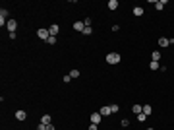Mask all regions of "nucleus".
I'll return each instance as SVG.
<instances>
[{
    "instance_id": "1",
    "label": "nucleus",
    "mask_w": 174,
    "mask_h": 130,
    "mask_svg": "<svg viewBox=\"0 0 174 130\" xmlns=\"http://www.w3.org/2000/svg\"><path fill=\"white\" fill-rule=\"evenodd\" d=\"M120 60H122V56H120V52H108V55H106V64H110V66L118 64Z\"/></svg>"
},
{
    "instance_id": "2",
    "label": "nucleus",
    "mask_w": 174,
    "mask_h": 130,
    "mask_svg": "<svg viewBox=\"0 0 174 130\" xmlns=\"http://www.w3.org/2000/svg\"><path fill=\"white\" fill-rule=\"evenodd\" d=\"M37 37L41 39V41H48V37H51V33H48V29L41 27V29H37Z\"/></svg>"
},
{
    "instance_id": "3",
    "label": "nucleus",
    "mask_w": 174,
    "mask_h": 130,
    "mask_svg": "<svg viewBox=\"0 0 174 130\" xmlns=\"http://www.w3.org/2000/svg\"><path fill=\"white\" fill-rule=\"evenodd\" d=\"M4 23H8V10L2 8L0 10V27H4Z\"/></svg>"
},
{
    "instance_id": "4",
    "label": "nucleus",
    "mask_w": 174,
    "mask_h": 130,
    "mask_svg": "<svg viewBox=\"0 0 174 130\" xmlns=\"http://www.w3.org/2000/svg\"><path fill=\"white\" fill-rule=\"evenodd\" d=\"M6 27H8V31H10V33H16V29H18V22H16V19H8Z\"/></svg>"
},
{
    "instance_id": "5",
    "label": "nucleus",
    "mask_w": 174,
    "mask_h": 130,
    "mask_svg": "<svg viewBox=\"0 0 174 130\" xmlns=\"http://www.w3.org/2000/svg\"><path fill=\"white\" fill-rule=\"evenodd\" d=\"M48 33H51V37H56V35L60 33V25L58 23H52L51 27H48Z\"/></svg>"
},
{
    "instance_id": "6",
    "label": "nucleus",
    "mask_w": 174,
    "mask_h": 130,
    "mask_svg": "<svg viewBox=\"0 0 174 130\" xmlns=\"http://www.w3.org/2000/svg\"><path fill=\"white\" fill-rule=\"evenodd\" d=\"M89 119H91V122H93V124H101V121H103V115H101V113H93V115L89 116Z\"/></svg>"
},
{
    "instance_id": "7",
    "label": "nucleus",
    "mask_w": 174,
    "mask_h": 130,
    "mask_svg": "<svg viewBox=\"0 0 174 130\" xmlns=\"http://www.w3.org/2000/svg\"><path fill=\"white\" fill-rule=\"evenodd\" d=\"M143 14H145V8H143V6H133V16H135V18H141Z\"/></svg>"
},
{
    "instance_id": "8",
    "label": "nucleus",
    "mask_w": 174,
    "mask_h": 130,
    "mask_svg": "<svg viewBox=\"0 0 174 130\" xmlns=\"http://www.w3.org/2000/svg\"><path fill=\"white\" fill-rule=\"evenodd\" d=\"M168 45H170L168 37H159V47H160V49H166Z\"/></svg>"
},
{
    "instance_id": "9",
    "label": "nucleus",
    "mask_w": 174,
    "mask_h": 130,
    "mask_svg": "<svg viewBox=\"0 0 174 130\" xmlns=\"http://www.w3.org/2000/svg\"><path fill=\"white\" fill-rule=\"evenodd\" d=\"M99 113H101L103 116H110V115H112V111H110V105H105V107H101V111H99Z\"/></svg>"
},
{
    "instance_id": "10",
    "label": "nucleus",
    "mask_w": 174,
    "mask_h": 130,
    "mask_svg": "<svg viewBox=\"0 0 174 130\" xmlns=\"http://www.w3.org/2000/svg\"><path fill=\"white\" fill-rule=\"evenodd\" d=\"M16 119H18V121H25V119H27V113L19 109V111H16Z\"/></svg>"
},
{
    "instance_id": "11",
    "label": "nucleus",
    "mask_w": 174,
    "mask_h": 130,
    "mask_svg": "<svg viewBox=\"0 0 174 130\" xmlns=\"http://www.w3.org/2000/svg\"><path fill=\"white\" fill-rule=\"evenodd\" d=\"M73 29L83 33V29H85V23H83V22H73Z\"/></svg>"
},
{
    "instance_id": "12",
    "label": "nucleus",
    "mask_w": 174,
    "mask_h": 130,
    "mask_svg": "<svg viewBox=\"0 0 174 130\" xmlns=\"http://www.w3.org/2000/svg\"><path fill=\"white\" fill-rule=\"evenodd\" d=\"M41 122H43V124H52V116L51 115H43L41 116Z\"/></svg>"
},
{
    "instance_id": "13",
    "label": "nucleus",
    "mask_w": 174,
    "mask_h": 130,
    "mask_svg": "<svg viewBox=\"0 0 174 130\" xmlns=\"http://www.w3.org/2000/svg\"><path fill=\"white\" fill-rule=\"evenodd\" d=\"M165 6H166V0H157L155 2V10H159V12L165 8Z\"/></svg>"
},
{
    "instance_id": "14",
    "label": "nucleus",
    "mask_w": 174,
    "mask_h": 130,
    "mask_svg": "<svg viewBox=\"0 0 174 130\" xmlns=\"http://www.w3.org/2000/svg\"><path fill=\"white\" fill-rule=\"evenodd\" d=\"M132 113H135V115H141V113H143V107L135 103V105H132Z\"/></svg>"
},
{
    "instance_id": "15",
    "label": "nucleus",
    "mask_w": 174,
    "mask_h": 130,
    "mask_svg": "<svg viewBox=\"0 0 174 130\" xmlns=\"http://www.w3.org/2000/svg\"><path fill=\"white\" fill-rule=\"evenodd\" d=\"M106 6H108V10H112V12H114V10L118 8V0H108V4H106Z\"/></svg>"
},
{
    "instance_id": "16",
    "label": "nucleus",
    "mask_w": 174,
    "mask_h": 130,
    "mask_svg": "<svg viewBox=\"0 0 174 130\" xmlns=\"http://www.w3.org/2000/svg\"><path fill=\"white\" fill-rule=\"evenodd\" d=\"M151 113H153V107H151V105H143V115L149 116Z\"/></svg>"
},
{
    "instance_id": "17",
    "label": "nucleus",
    "mask_w": 174,
    "mask_h": 130,
    "mask_svg": "<svg viewBox=\"0 0 174 130\" xmlns=\"http://www.w3.org/2000/svg\"><path fill=\"white\" fill-rule=\"evenodd\" d=\"M151 60H155V62H159V60H160V52H159V51L151 52Z\"/></svg>"
},
{
    "instance_id": "18",
    "label": "nucleus",
    "mask_w": 174,
    "mask_h": 130,
    "mask_svg": "<svg viewBox=\"0 0 174 130\" xmlns=\"http://www.w3.org/2000/svg\"><path fill=\"white\" fill-rule=\"evenodd\" d=\"M70 76H72V80L73 78H79V70L78 68H72V70H70Z\"/></svg>"
},
{
    "instance_id": "19",
    "label": "nucleus",
    "mask_w": 174,
    "mask_h": 130,
    "mask_svg": "<svg viewBox=\"0 0 174 130\" xmlns=\"http://www.w3.org/2000/svg\"><path fill=\"white\" fill-rule=\"evenodd\" d=\"M149 68H151V70H159V68H160V66H159V62H155V60H151V62H149Z\"/></svg>"
},
{
    "instance_id": "20",
    "label": "nucleus",
    "mask_w": 174,
    "mask_h": 130,
    "mask_svg": "<svg viewBox=\"0 0 174 130\" xmlns=\"http://www.w3.org/2000/svg\"><path fill=\"white\" fill-rule=\"evenodd\" d=\"M110 111H112V115H114V113H118V111H120V107L116 105V103H112V105H110Z\"/></svg>"
},
{
    "instance_id": "21",
    "label": "nucleus",
    "mask_w": 174,
    "mask_h": 130,
    "mask_svg": "<svg viewBox=\"0 0 174 130\" xmlns=\"http://www.w3.org/2000/svg\"><path fill=\"white\" fill-rule=\"evenodd\" d=\"M91 33H93V27H87V25H85V29H83V35H91Z\"/></svg>"
},
{
    "instance_id": "22",
    "label": "nucleus",
    "mask_w": 174,
    "mask_h": 130,
    "mask_svg": "<svg viewBox=\"0 0 174 130\" xmlns=\"http://www.w3.org/2000/svg\"><path fill=\"white\" fill-rule=\"evenodd\" d=\"M62 80H64V84H70V82H72V76H70V74H64V78H62Z\"/></svg>"
},
{
    "instance_id": "23",
    "label": "nucleus",
    "mask_w": 174,
    "mask_h": 130,
    "mask_svg": "<svg viewBox=\"0 0 174 130\" xmlns=\"http://www.w3.org/2000/svg\"><path fill=\"white\" fill-rule=\"evenodd\" d=\"M138 121L139 122H145L147 121V115H143V113H141V115H138Z\"/></svg>"
},
{
    "instance_id": "24",
    "label": "nucleus",
    "mask_w": 174,
    "mask_h": 130,
    "mask_svg": "<svg viewBox=\"0 0 174 130\" xmlns=\"http://www.w3.org/2000/svg\"><path fill=\"white\" fill-rule=\"evenodd\" d=\"M83 23H85L87 27H91V23H93V19H91V18H85V19H83Z\"/></svg>"
},
{
    "instance_id": "25",
    "label": "nucleus",
    "mask_w": 174,
    "mask_h": 130,
    "mask_svg": "<svg viewBox=\"0 0 174 130\" xmlns=\"http://www.w3.org/2000/svg\"><path fill=\"white\" fill-rule=\"evenodd\" d=\"M128 126H130V121L128 119H122V128H128Z\"/></svg>"
},
{
    "instance_id": "26",
    "label": "nucleus",
    "mask_w": 174,
    "mask_h": 130,
    "mask_svg": "<svg viewBox=\"0 0 174 130\" xmlns=\"http://www.w3.org/2000/svg\"><path fill=\"white\" fill-rule=\"evenodd\" d=\"M37 130H46V124H43V122H39V124H37Z\"/></svg>"
},
{
    "instance_id": "27",
    "label": "nucleus",
    "mask_w": 174,
    "mask_h": 130,
    "mask_svg": "<svg viewBox=\"0 0 174 130\" xmlns=\"http://www.w3.org/2000/svg\"><path fill=\"white\" fill-rule=\"evenodd\" d=\"M46 43H48V45H54V43H56V37H48V41H46Z\"/></svg>"
},
{
    "instance_id": "28",
    "label": "nucleus",
    "mask_w": 174,
    "mask_h": 130,
    "mask_svg": "<svg viewBox=\"0 0 174 130\" xmlns=\"http://www.w3.org/2000/svg\"><path fill=\"white\" fill-rule=\"evenodd\" d=\"M97 126H99V124H93V122H91V124H89V128H87V130H97Z\"/></svg>"
},
{
    "instance_id": "29",
    "label": "nucleus",
    "mask_w": 174,
    "mask_h": 130,
    "mask_svg": "<svg viewBox=\"0 0 174 130\" xmlns=\"http://www.w3.org/2000/svg\"><path fill=\"white\" fill-rule=\"evenodd\" d=\"M46 130H56V128H54V124H46Z\"/></svg>"
},
{
    "instance_id": "30",
    "label": "nucleus",
    "mask_w": 174,
    "mask_h": 130,
    "mask_svg": "<svg viewBox=\"0 0 174 130\" xmlns=\"http://www.w3.org/2000/svg\"><path fill=\"white\" fill-rule=\"evenodd\" d=\"M147 130H155V128H147Z\"/></svg>"
}]
</instances>
